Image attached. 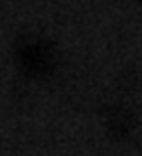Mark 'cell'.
I'll list each match as a JSON object with an SVG mask.
<instances>
[{"label":"cell","mask_w":142,"mask_h":156,"mask_svg":"<svg viewBox=\"0 0 142 156\" xmlns=\"http://www.w3.org/2000/svg\"><path fill=\"white\" fill-rule=\"evenodd\" d=\"M18 63L24 73L32 77L47 75L55 65V51L50 42L38 38H30L18 46Z\"/></svg>","instance_id":"6da1fadb"}]
</instances>
